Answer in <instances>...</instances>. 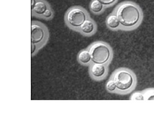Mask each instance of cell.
I'll return each mask as SVG.
<instances>
[{
  "label": "cell",
  "mask_w": 154,
  "mask_h": 115,
  "mask_svg": "<svg viewBox=\"0 0 154 115\" xmlns=\"http://www.w3.org/2000/svg\"><path fill=\"white\" fill-rule=\"evenodd\" d=\"M131 100H144V97L142 91H137L134 93L131 96Z\"/></svg>",
  "instance_id": "obj_14"
},
{
  "label": "cell",
  "mask_w": 154,
  "mask_h": 115,
  "mask_svg": "<svg viewBox=\"0 0 154 115\" xmlns=\"http://www.w3.org/2000/svg\"><path fill=\"white\" fill-rule=\"evenodd\" d=\"M104 6H108L113 4L117 0H98Z\"/></svg>",
  "instance_id": "obj_15"
},
{
  "label": "cell",
  "mask_w": 154,
  "mask_h": 115,
  "mask_svg": "<svg viewBox=\"0 0 154 115\" xmlns=\"http://www.w3.org/2000/svg\"><path fill=\"white\" fill-rule=\"evenodd\" d=\"M92 63L109 65L113 58V51L110 46L105 42L98 41L89 48Z\"/></svg>",
  "instance_id": "obj_3"
},
{
  "label": "cell",
  "mask_w": 154,
  "mask_h": 115,
  "mask_svg": "<svg viewBox=\"0 0 154 115\" xmlns=\"http://www.w3.org/2000/svg\"><path fill=\"white\" fill-rule=\"evenodd\" d=\"M43 16L47 19L51 18L52 16V11L50 9H47V10L43 14Z\"/></svg>",
  "instance_id": "obj_16"
},
{
  "label": "cell",
  "mask_w": 154,
  "mask_h": 115,
  "mask_svg": "<svg viewBox=\"0 0 154 115\" xmlns=\"http://www.w3.org/2000/svg\"><path fill=\"white\" fill-rule=\"evenodd\" d=\"M107 27L112 30L121 29L120 22L116 14H112L107 17L106 21Z\"/></svg>",
  "instance_id": "obj_8"
},
{
  "label": "cell",
  "mask_w": 154,
  "mask_h": 115,
  "mask_svg": "<svg viewBox=\"0 0 154 115\" xmlns=\"http://www.w3.org/2000/svg\"><path fill=\"white\" fill-rule=\"evenodd\" d=\"M90 65V73L93 79L96 81L105 79L108 74V65L94 63Z\"/></svg>",
  "instance_id": "obj_5"
},
{
  "label": "cell",
  "mask_w": 154,
  "mask_h": 115,
  "mask_svg": "<svg viewBox=\"0 0 154 115\" xmlns=\"http://www.w3.org/2000/svg\"><path fill=\"white\" fill-rule=\"evenodd\" d=\"M31 47H32V53L33 54V52H35V50L36 49V46L35 45V44H32V45H31Z\"/></svg>",
  "instance_id": "obj_17"
},
{
  "label": "cell",
  "mask_w": 154,
  "mask_h": 115,
  "mask_svg": "<svg viewBox=\"0 0 154 115\" xmlns=\"http://www.w3.org/2000/svg\"><path fill=\"white\" fill-rule=\"evenodd\" d=\"M144 100H154V88H148L142 91Z\"/></svg>",
  "instance_id": "obj_13"
},
{
  "label": "cell",
  "mask_w": 154,
  "mask_h": 115,
  "mask_svg": "<svg viewBox=\"0 0 154 115\" xmlns=\"http://www.w3.org/2000/svg\"><path fill=\"white\" fill-rule=\"evenodd\" d=\"M36 0H32V4H31V7H32V10H33L34 8V6L36 4Z\"/></svg>",
  "instance_id": "obj_18"
},
{
  "label": "cell",
  "mask_w": 154,
  "mask_h": 115,
  "mask_svg": "<svg viewBox=\"0 0 154 115\" xmlns=\"http://www.w3.org/2000/svg\"><path fill=\"white\" fill-rule=\"evenodd\" d=\"M96 26L94 22L91 19H87L81 26L79 31L84 35L91 36L95 33Z\"/></svg>",
  "instance_id": "obj_7"
},
{
  "label": "cell",
  "mask_w": 154,
  "mask_h": 115,
  "mask_svg": "<svg viewBox=\"0 0 154 115\" xmlns=\"http://www.w3.org/2000/svg\"><path fill=\"white\" fill-rule=\"evenodd\" d=\"M91 11L97 14L102 12L104 9V5L98 0H93L90 5Z\"/></svg>",
  "instance_id": "obj_11"
},
{
  "label": "cell",
  "mask_w": 154,
  "mask_h": 115,
  "mask_svg": "<svg viewBox=\"0 0 154 115\" xmlns=\"http://www.w3.org/2000/svg\"><path fill=\"white\" fill-rule=\"evenodd\" d=\"M47 9V6L45 3L42 1H38L36 2L32 10L37 15H43Z\"/></svg>",
  "instance_id": "obj_10"
},
{
  "label": "cell",
  "mask_w": 154,
  "mask_h": 115,
  "mask_svg": "<svg viewBox=\"0 0 154 115\" xmlns=\"http://www.w3.org/2000/svg\"><path fill=\"white\" fill-rule=\"evenodd\" d=\"M106 90L110 93H116L117 88L116 84L113 80L110 77V79L107 81L105 86Z\"/></svg>",
  "instance_id": "obj_12"
},
{
  "label": "cell",
  "mask_w": 154,
  "mask_h": 115,
  "mask_svg": "<svg viewBox=\"0 0 154 115\" xmlns=\"http://www.w3.org/2000/svg\"><path fill=\"white\" fill-rule=\"evenodd\" d=\"M45 33L44 29L39 25L33 24L31 26V43L37 44L44 40Z\"/></svg>",
  "instance_id": "obj_6"
},
{
  "label": "cell",
  "mask_w": 154,
  "mask_h": 115,
  "mask_svg": "<svg viewBox=\"0 0 154 115\" xmlns=\"http://www.w3.org/2000/svg\"><path fill=\"white\" fill-rule=\"evenodd\" d=\"M88 17L87 13L83 9L75 7L68 11L66 16V22L71 28L79 30L81 26L88 19Z\"/></svg>",
  "instance_id": "obj_4"
},
{
  "label": "cell",
  "mask_w": 154,
  "mask_h": 115,
  "mask_svg": "<svg viewBox=\"0 0 154 115\" xmlns=\"http://www.w3.org/2000/svg\"><path fill=\"white\" fill-rule=\"evenodd\" d=\"M110 78L116 84V93L119 94H128L132 92L137 86L136 76L133 72L129 69H117L113 72Z\"/></svg>",
  "instance_id": "obj_2"
},
{
  "label": "cell",
  "mask_w": 154,
  "mask_h": 115,
  "mask_svg": "<svg viewBox=\"0 0 154 115\" xmlns=\"http://www.w3.org/2000/svg\"><path fill=\"white\" fill-rule=\"evenodd\" d=\"M115 14L118 17L121 29L132 30L140 25L142 18L141 11L134 3L127 2L117 7Z\"/></svg>",
  "instance_id": "obj_1"
},
{
  "label": "cell",
  "mask_w": 154,
  "mask_h": 115,
  "mask_svg": "<svg viewBox=\"0 0 154 115\" xmlns=\"http://www.w3.org/2000/svg\"><path fill=\"white\" fill-rule=\"evenodd\" d=\"M77 58L79 62L82 65H88L92 63L91 54L89 49H84L80 51Z\"/></svg>",
  "instance_id": "obj_9"
}]
</instances>
